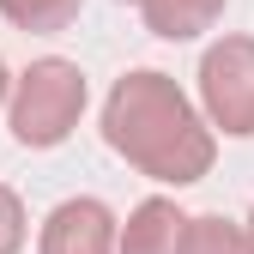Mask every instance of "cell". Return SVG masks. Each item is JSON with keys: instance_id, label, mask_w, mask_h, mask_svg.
<instances>
[{"instance_id": "1", "label": "cell", "mask_w": 254, "mask_h": 254, "mask_svg": "<svg viewBox=\"0 0 254 254\" xmlns=\"http://www.w3.org/2000/svg\"><path fill=\"white\" fill-rule=\"evenodd\" d=\"M103 139L115 157H127L139 176L188 188L212 170V127L200 121V109L182 97V85L170 73H127L109 103H103Z\"/></svg>"}, {"instance_id": "2", "label": "cell", "mask_w": 254, "mask_h": 254, "mask_svg": "<svg viewBox=\"0 0 254 254\" xmlns=\"http://www.w3.org/2000/svg\"><path fill=\"white\" fill-rule=\"evenodd\" d=\"M6 97H12V139L30 145V151H49L85 115V73L73 61H61V55H43V61H30L18 73V85Z\"/></svg>"}, {"instance_id": "3", "label": "cell", "mask_w": 254, "mask_h": 254, "mask_svg": "<svg viewBox=\"0 0 254 254\" xmlns=\"http://www.w3.org/2000/svg\"><path fill=\"white\" fill-rule=\"evenodd\" d=\"M200 103L206 121L224 127L230 139L254 133V37H224L200 61Z\"/></svg>"}, {"instance_id": "4", "label": "cell", "mask_w": 254, "mask_h": 254, "mask_svg": "<svg viewBox=\"0 0 254 254\" xmlns=\"http://www.w3.org/2000/svg\"><path fill=\"white\" fill-rule=\"evenodd\" d=\"M37 254H115V212L103 200H61L43 218Z\"/></svg>"}, {"instance_id": "5", "label": "cell", "mask_w": 254, "mask_h": 254, "mask_svg": "<svg viewBox=\"0 0 254 254\" xmlns=\"http://www.w3.org/2000/svg\"><path fill=\"white\" fill-rule=\"evenodd\" d=\"M176 230H182L176 200H139L133 218L115 230V254H170L176 248Z\"/></svg>"}, {"instance_id": "6", "label": "cell", "mask_w": 254, "mask_h": 254, "mask_svg": "<svg viewBox=\"0 0 254 254\" xmlns=\"http://www.w3.org/2000/svg\"><path fill=\"white\" fill-rule=\"evenodd\" d=\"M139 18L151 37H164V43H188V37H200V30L218 24V12H224V0H133Z\"/></svg>"}, {"instance_id": "7", "label": "cell", "mask_w": 254, "mask_h": 254, "mask_svg": "<svg viewBox=\"0 0 254 254\" xmlns=\"http://www.w3.org/2000/svg\"><path fill=\"white\" fill-rule=\"evenodd\" d=\"M170 254H254V248H248L242 224H230V218H218V212H200V218H182Z\"/></svg>"}, {"instance_id": "8", "label": "cell", "mask_w": 254, "mask_h": 254, "mask_svg": "<svg viewBox=\"0 0 254 254\" xmlns=\"http://www.w3.org/2000/svg\"><path fill=\"white\" fill-rule=\"evenodd\" d=\"M85 0H0V12H6V24L18 30H37V37H55V30H67L79 18Z\"/></svg>"}, {"instance_id": "9", "label": "cell", "mask_w": 254, "mask_h": 254, "mask_svg": "<svg viewBox=\"0 0 254 254\" xmlns=\"http://www.w3.org/2000/svg\"><path fill=\"white\" fill-rule=\"evenodd\" d=\"M24 248V206L6 182H0V254H18Z\"/></svg>"}, {"instance_id": "10", "label": "cell", "mask_w": 254, "mask_h": 254, "mask_svg": "<svg viewBox=\"0 0 254 254\" xmlns=\"http://www.w3.org/2000/svg\"><path fill=\"white\" fill-rule=\"evenodd\" d=\"M6 91H12V73H6V61H0V103H6Z\"/></svg>"}, {"instance_id": "11", "label": "cell", "mask_w": 254, "mask_h": 254, "mask_svg": "<svg viewBox=\"0 0 254 254\" xmlns=\"http://www.w3.org/2000/svg\"><path fill=\"white\" fill-rule=\"evenodd\" d=\"M242 230H248V248H254V212H248V224H242Z\"/></svg>"}]
</instances>
